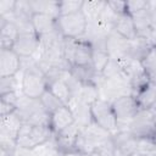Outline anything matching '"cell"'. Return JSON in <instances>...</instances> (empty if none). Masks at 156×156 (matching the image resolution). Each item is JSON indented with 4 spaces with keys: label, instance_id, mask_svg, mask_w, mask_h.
Masks as SVG:
<instances>
[{
    "label": "cell",
    "instance_id": "cell-8",
    "mask_svg": "<svg viewBox=\"0 0 156 156\" xmlns=\"http://www.w3.org/2000/svg\"><path fill=\"white\" fill-rule=\"evenodd\" d=\"M111 105H112V110L115 112V116L117 118V130L122 123H124V124H127V127H129L130 121L140 111L138 107L136 100L133 95L121 96V98L116 99L115 101H112Z\"/></svg>",
    "mask_w": 156,
    "mask_h": 156
},
{
    "label": "cell",
    "instance_id": "cell-25",
    "mask_svg": "<svg viewBox=\"0 0 156 156\" xmlns=\"http://www.w3.org/2000/svg\"><path fill=\"white\" fill-rule=\"evenodd\" d=\"M78 96L82 101H84L88 105H91L95 100H98L100 98L99 94V88L94 82H89V83H83L80 85V89L78 91V94L76 95Z\"/></svg>",
    "mask_w": 156,
    "mask_h": 156
},
{
    "label": "cell",
    "instance_id": "cell-28",
    "mask_svg": "<svg viewBox=\"0 0 156 156\" xmlns=\"http://www.w3.org/2000/svg\"><path fill=\"white\" fill-rule=\"evenodd\" d=\"M141 67L149 80L156 84V49L152 48L149 55L141 61Z\"/></svg>",
    "mask_w": 156,
    "mask_h": 156
},
{
    "label": "cell",
    "instance_id": "cell-1",
    "mask_svg": "<svg viewBox=\"0 0 156 156\" xmlns=\"http://www.w3.org/2000/svg\"><path fill=\"white\" fill-rule=\"evenodd\" d=\"M22 58L26 60V65L22 66L21 91L27 98L40 99V96L48 90V78L33 57Z\"/></svg>",
    "mask_w": 156,
    "mask_h": 156
},
{
    "label": "cell",
    "instance_id": "cell-2",
    "mask_svg": "<svg viewBox=\"0 0 156 156\" xmlns=\"http://www.w3.org/2000/svg\"><path fill=\"white\" fill-rule=\"evenodd\" d=\"M16 113L20 116L23 123L43 126L50 128V113L43 106L40 99H30L24 96L23 94L20 95ZM51 129V128H50Z\"/></svg>",
    "mask_w": 156,
    "mask_h": 156
},
{
    "label": "cell",
    "instance_id": "cell-11",
    "mask_svg": "<svg viewBox=\"0 0 156 156\" xmlns=\"http://www.w3.org/2000/svg\"><path fill=\"white\" fill-rule=\"evenodd\" d=\"M80 133V127L74 122L62 132L55 134V144L60 152V155L71 152V151H78L77 150V139Z\"/></svg>",
    "mask_w": 156,
    "mask_h": 156
},
{
    "label": "cell",
    "instance_id": "cell-36",
    "mask_svg": "<svg viewBox=\"0 0 156 156\" xmlns=\"http://www.w3.org/2000/svg\"><path fill=\"white\" fill-rule=\"evenodd\" d=\"M13 156H35V152L32 149H26V147L16 146V149L13 151Z\"/></svg>",
    "mask_w": 156,
    "mask_h": 156
},
{
    "label": "cell",
    "instance_id": "cell-5",
    "mask_svg": "<svg viewBox=\"0 0 156 156\" xmlns=\"http://www.w3.org/2000/svg\"><path fill=\"white\" fill-rule=\"evenodd\" d=\"M57 30L61 33L63 38H72V39H80L87 33L88 21L82 11L60 16L56 20Z\"/></svg>",
    "mask_w": 156,
    "mask_h": 156
},
{
    "label": "cell",
    "instance_id": "cell-32",
    "mask_svg": "<svg viewBox=\"0 0 156 156\" xmlns=\"http://www.w3.org/2000/svg\"><path fill=\"white\" fill-rule=\"evenodd\" d=\"M18 88V80L16 76L11 77H0V91L1 95L7 93H16Z\"/></svg>",
    "mask_w": 156,
    "mask_h": 156
},
{
    "label": "cell",
    "instance_id": "cell-18",
    "mask_svg": "<svg viewBox=\"0 0 156 156\" xmlns=\"http://www.w3.org/2000/svg\"><path fill=\"white\" fill-rule=\"evenodd\" d=\"M134 98L136 100L139 110H141V111L151 110L154 107V105L156 104V84L150 82Z\"/></svg>",
    "mask_w": 156,
    "mask_h": 156
},
{
    "label": "cell",
    "instance_id": "cell-3",
    "mask_svg": "<svg viewBox=\"0 0 156 156\" xmlns=\"http://www.w3.org/2000/svg\"><path fill=\"white\" fill-rule=\"evenodd\" d=\"M52 134L54 133L49 127L23 123L18 132L16 143H17V146L33 150L48 143L51 139Z\"/></svg>",
    "mask_w": 156,
    "mask_h": 156
},
{
    "label": "cell",
    "instance_id": "cell-13",
    "mask_svg": "<svg viewBox=\"0 0 156 156\" xmlns=\"http://www.w3.org/2000/svg\"><path fill=\"white\" fill-rule=\"evenodd\" d=\"M76 122L73 112L68 105H63L54 111L50 116V128L54 134H57Z\"/></svg>",
    "mask_w": 156,
    "mask_h": 156
},
{
    "label": "cell",
    "instance_id": "cell-7",
    "mask_svg": "<svg viewBox=\"0 0 156 156\" xmlns=\"http://www.w3.org/2000/svg\"><path fill=\"white\" fill-rule=\"evenodd\" d=\"M100 99H104L108 102L115 101L116 99L124 95H133L129 80L127 78H104L98 84Z\"/></svg>",
    "mask_w": 156,
    "mask_h": 156
},
{
    "label": "cell",
    "instance_id": "cell-27",
    "mask_svg": "<svg viewBox=\"0 0 156 156\" xmlns=\"http://www.w3.org/2000/svg\"><path fill=\"white\" fill-rule=\"evenodd\" d=\"M110 56L105 49H93V57H91V66L98 74H101L107 63L110 62Z\"/></svg>",
    "mask_w": 156,
    "mask_h": 156
},
{
    "label": "cell",
    "instance_id": "cell-23",
    "mask_svg": "<svg viewBox=\"0 0 156 156\" xmlns=\"http://www.w3.org/2000/svg\"><path fill=\"white\" fill-rule=\"evenodd\" d=\"M33 13H45L55 20L60 17V1H29Z\"/></svg>",
    "mask_w": 156,
    "mask_h": 156
},
{
    "label": "cell",
    "instance_id": "cell-20",
    "mask_svg": "<svg viewBox=\"0 0 156 156\" xmlns=\"http://www.w3.org/2000/svg\"><path fill=\"white\" fill-rule=\"evenodd\" d=\"M91 57H93V46L89 41L80 38L78 39L73 66H91Z\"/></svg>",
    "mask_w": 156,
    "mask_h": 156
},
{
    "label": "cell",
    "instance_id": "cell-9",
    "mask_svg": "<svg viewBox=\"0 0 156 156\" xmlns=\"http://www.w3.org/2000/svg\"><path fill=\"white\" fill-rule=\"evenodd\" d=\"M39 35L35 32H22L18 34L12 50L20 57H34L39 50Z\"/></svg>",
    "mask_w": 156,
    "mask_h": 156
},
{
    "label": "cell",
    "instance_id": "cell-33",
    "mask_svg": "<svg viewBox=\"0 0 156 156\" xmlns=\"http://www.w3.org/2000/svg\"><path fill=\"white\" fill-rule=\"evenodd\" d=\"M126 4H127V13H129L130 16L147 7V1H141V0L126 1Z\"/></svg>",
    "mask_w": 156,
    "mask_h": 156
},
{
    "label": "cell",
    "instance_id": "cell-38",
    "mask_svg": "<svg viewBox=\"0 0 156 156\" xmlns=\"http://www.w3.org/2000/svg\"><path fill=\"white\" fill-rule=\"evenodd\" d=\"M147 39L150 40V43H151L152 48H154V49H156V24H154V26H152V28H151V30H150V33H149Z\"/></svg>",
    "mask_w": 156,
    "mask_h": 156
},
{
    "label": "cell",
    "instance_id": "cell-30",
    "mask_svg": "<svg viewBox=\"0 0 156 156\" xmlns=\"http://www.w3.org/2000/svg\"><path fill=\"white\" fill-rule=\"evenodd\" d=\"M84 1L79 0V1H71V0H66V1H60V16H66V15H71V13H76L82 11Z\"/></svg>",
    "mask_w": 156,
    "mask_h": 156
},
{
    "label": "cell",
    "instance_id": "cell-21",
    "mask_svg": "<svg viewBox=\"0 0 156 156\" xmlns=\"http://www.w3.org/2000/svg\"><path fill=\"white\" fill-rule=\"evenodd\" d=\"M132 18H133L134 27H135V30H136L138 37H145V38H147L149 37V33H150V30H151V28L154 26L147 7L145 10H141V11L132 15Z\"/></svg>",
    "mask_w": 156,
    "mask_h": 156
},
{
    "label": "cell",
    "instance_id": "cell-22",
    "mask_svg": "<svg viewBox=\"0 0 156 156\" xmlns=\"http://www.w3.org/2000/svg\"><path fill=\"white\" fill-rule=\"evenodd\" d=\"M67 72H68V71H67ZM67 72H66V73H67ZM66 73H65V74H66ZM48 89H49L56 98H58L65 105H67V104L69 102V100L72 99V96H73L72 90H71V88H69L67 80L65 79V76H63L62 78L55 79V80H52L51 83H49Z\"/></svg>",
    "mask_w": 156,
    "mask_h": 156
},
{
    "label": "cell",
    "instance_id": "cell-16",
    "mask_svg": "<svg viewBox=\"0 0 156 156\" xmlns=\"http://www.w3.org/2000/svg\"><path fill=\"white\" fill-rule=\"evenodd\" d=\"M32 24L34 32L40 37L48 33H51L57 29L56 20L45 13H34L32 16Z\"/></svg>",
    "mask_w": 156,
    "mask_h": 156
},
{
    "label": "cell",
    "instance_id": "cell-37",
    "mask_svg": "<svg viewBox=\"0 0 156 156\" xmlns=\"http://www.w3.org/2000/svg\"><path fill=\"white\" fill-rule=\"evenodd\" d=\"M147 10L150 12L152 23L156 24V1H147Z\"/></svg>",
    "mask_w": 156,
    "mask_h": 156
},
{
    "label": "cell",
    "instance_id": "cell-10",
    "mask_svg": "<svg viewBox=\"0 0 156 156\" xmlns=\"http://www.w3.org/2000/svg\"><path fill=\"white\" fill-rule=\"evenodd\" d=\"M130 40L123 38L115 29L106 38V51L111 60H121L129 55Z\"/></svg>",
    "mask_w": 156,
    "mask_h": 156
},
{
    "label": "cell",
    "instance_id": "cell-31",
    "mask_svg": "<svg viewBox=\"0 0 156 156\" xmlns=\"http://www.w3.org/2000/svg\"><path fill=\"white\" fill-rule=\"evenodd\" d=\"M78 39H72V38H63V57L65 60L73 66V60H74V52L77 48Z\"/></svg>",
    "mask_w": 156,
    "mask_h": 156
},
{
    "label": "cell",
    "instance_id": "cell-17",
    "mask_svg": "<svg viewBox=\"0 0 156 156\" xmlns=\"http://www.w3.org/2000/svg\"><path fill=\"white\" fill-rule=\"evenodd\" d=\"M1 20V38H0V41H1V49H12L18 34H20V30H18V27L15 22H7L5 18H0Z\"/></svg>",
    "mask_w": 156,
    "mask_h": 156
},
{
    "label": "cell",
    "instance_id": "cell-15",
    "mask_svg": "<svg viewBox=\"0 0 156 156\" xmlns=\"http://www.w3.org/2000/svg\"><path fill=\"white\" fill-rule=\"evenodd\" d=\"M113 29L121 34L123 38L128 39V40H134L138 34H136V30H135V27H134V22H133V18L129 13H122V15H118L117 17V21L115 22V26H113Z\"/></svg>",
    "mask_w": 156,
    "mask_h": 156
},
{
    "label": "cell",
    "instance_id": "cell-39",
    "mask_svg": "<svg viewBox=\"0 0 156 156\" xmlns=\"http://www.w3.org/2000/svg\"><path fill=\"white\" fill-rule=\"evenodd\" d=\"M61 156H90L88 154H84V152H80V151H71V152H66V154H62Z\"/></svg>",
    "mask_w": 156,
    "mask_h": 156
},
{
    "label": "cell",
    "instance_id": "cell-24",
    "mask_svg": "<svg viewBox=\"0 0 156 156\" xmlns=\"http://www.w3.org/2000/svg\"><path fill=\"white\" fill-rule=\"evenodd\" d=\"M69 73L76 80H78L82 84L94 82V78L98 76L93 66H72L69 69Z\"/></svg>",
    "mask_w": 156,
    "mask_h": 156
},
{
    "label": "cell",
    "instance_id": "cell-4",
    "mask_svg": "<svg viewBox=\"0 0 156 156\" xmlns=\"http://www.w3.org/2000/svg\"><path fill=\"white\" fill-rule=\"evenodd\" d=\"M128 130L134 138L146 140L156 145V122L150 110L139 111L136 116L130 121Z\"/></svg>",
    "mask_w": 156,
    "mask_h": 156
},
{
    "label": "cell",
    "instance_id": "cell-26",
    "mask_svg": "<svg viewBox=\"0 0 156 156\" xmlns=\"http://www.w3.org/2000/svg\"><path fill=\"white\" fill-rule=\"evenodd\" d=\"M105 5H106V1H84L82 12L84 13L88 22L98 21Z\"/></svg>",
    "mask_w": 156,
    "mask_h": 156
},
{
    "label": "cell",
    "instance_id": "cell-6",
    "mask_svg": "<svg viewBox=\"0 0 156 156\" xmlns=\"http://www.w3.org/2000/svg\"><path fill=\"white\" fill-rule=\"evenodd\" d=\"M90 115L93 122L105 130L110 133L117 130V118L112 110L111 102L99 98L90 105Z\"/></svg>",
    "mask_w": 156,
    "mask_h": 156
},
{
    "label": "cell",
    "instance_id": "cell-34",
    "mask_svg": "<svg viewBox=\"0 0 156 156\" xmlns=\"http://www.w3.org/2000/svg\"><path fill=\"white\" fill-rule=\"evenodd\" d=\"M16 1L13 0H0V16H6L13 12Z\"/></svg>",
    "mask_w": 156,
    "mask_h": 156
},
{
    "label": "cell",
    "instance_id": "cell-35",
    "mask_svg": "<svg viewBox=\"0 0 156 156\" xmlns=\"http://www.w3.org/2000/svg\"><path fill=\"white\" fill-rule=\"evenodd\" d=\"M108 6L117 13V15H122L127 12V4L126 1H107Z\"/></svg>",
    "mask_w": 156,
    "mask_h": 156
},
{
    "label": "cell",
    "instance_id": "cell-40",
    "mask_svg": "<svg viewBox=\"0 0 156 156\" xmlns=\"http://www.w3.org/2000/svg\"><path fill=\"white\" fill-rule=\"evenodd\" d=\"M150 111H151V112H152V113H154V115H156V104H155V105H154V107H152V108H151V110H150Z\"/></svg>",
    "mask_w": 156,
    "mask_h": 156
},
{
    "label": "cell",
    "instance_id": "cell-29",
    "mask_svg": "<svg viewBox=\"0 0 156 156\" xmlns=\"http://www.w3.org/2000/svg\"><path fill=\"white\" fill-rule=\"evenodd\" d=\"M40 101H41V104H43V106L45 107V110L51 115L54 111H56L58 107H61V106H63L65 104L58 99V98H56L49 89L40 96Z\"/></svg>",
    "mask_w": 156,
    "mask_h": 156
},
{
    "label": "cell",
    "instance_id": "cell-19",
    "mask_svg": "<svg viewBox=\"0 0 156 156\" xmlns=\"http://www.w3.org/2000/svg\"><path fill=\"white\" fill-rule=\"evenodd\" d=\"M152 50V45L150 40L145 37H136L134 40L130 41V49H129V57H132L135 61L141 62L149 52Z\"/></svg>",
    "mask_w": 156,
    "mask_h": 156
},
{
    "label": "cell",
    "instance_id": "cell-12",
    "mask_svg": "<svg viewBox=\"0 0 156 156\" xmlns=\"http://www.w3.org/2000/svg\"><path fill=\"white\" fill-rule=\"evenodd\" d=\"M22 69V60L12 49L0 51V77L16 76Z\"/></svg>",
    "mask_w": 156,
    "mask_h": 156
},
{
    "label": "cell",
    "instance_id": "cell-14",
    "mask_svg": "<svg viewBox=\"0 0 156 156\" xmlns=\"http://www.w3.org/2000/svg\"><path fill=\"white\" fill-rule=\"evenodd\" d=\"M67 105L69 106L71 111L73 112L76 123L80 128H83L93 122L91 115H90V105L82 101L78 96H72V99L69 100V102Z\"/></svg>",
    "mask_w": 156,
    "mask_h": 156
}]
</instances>
